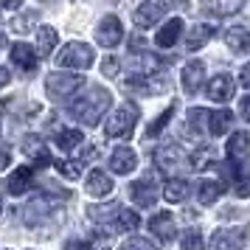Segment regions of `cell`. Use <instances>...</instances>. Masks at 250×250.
I'll list each match as a JSON object with an SVG mask.
<instances>
[{"instance_id": "obj_1", "label": "cell", "mask_w": 250, "mask_h": 250, "mask_svg": "<svg viewBox=\"0 0 250 250\" xmlns=\"http://www.w3.org/2000/svg\"><path fill=\"white\" fill-rule=\"evenodd\" d=\"M110 102H113V99H110V90L93 84L87 93H82L79 99L70 102V115L84 126H96L99 121H102V115L107 113Z\"/></svg>"}, {"instance_id": "obj_2", "label": "cell", "mask_w": 250, "mask_h": 250, "mask_svg": "<svg viewBox=\"0 0 250 250\" xmlns=\"http://www.w3.org/2000/svg\"><path fill=\"white\" fill-rule=\"evenodd\" d=\"M84 87V76L82 73H68V70H54L45 79V93L54 102H68L73 99V93H79Z\"/></svg>"}, {"instance_id": "obj_3", "label": "cell", "mask_w": 250, "mask_h": 250, "mask_svg": "<svg viewBox=\"0 0 250 250\" xmlns=\"http://www.w3.org/2000/svg\"><path fill=\"white\" fill-rule=\"evenodd\" d=\"M93 59H96V54L87 42H68L57 54V65L68 70H87L93 65Z\"/></svg>"}, {"instance_id": "obj_4", "label": "cell", "mask_w": 250, "mask_h": 250, "mask_svg": "<svg viewBox=\"0 0 250 250\" xmlns=\"http://www.w3.org/2000/svg\"><path fill=\"white\" fill-rule=\"evenodd\" d=\"M135 124H138V107L135 104H121V107L107 118L104 132H107V138H124L135 129Z\"/></svg>"}, {"instance_id": "obj_5", "label": "cell", "mask_w": 250, "mask_h": 250, "mask_svg": "<svg viewBox=\"0 0 250 250\" xmlns=\"http://www.w3.org/2000/svg\"><path fill=\"white\" fill-rule=\"evenodd\" d=\"M121 40H124V25H121V20L115 14H107L102 23H99V28H96V42L104 48H115Z\"/></svg>"}, {"instance_id": "obj_6", "label": "cell", "mask_w": 250, "mask_h": 250, "mask_svg": "<svg viewBox=\"0 0 250 250\" xmlns=\"http://www.w3.org/2000/svg\"><path fill=\"white\" fill-rule=\"evenodd\" d=\"M171 6V0L166 3V0H144L141 6L135 9V25H141V28H149V25H155L166 14V9Z\"/></svg>"}, {"instance_id": "obj_7", "label": "cell", "mask_w": 250, "mask_h": 250, "mask_svg": "<svg viewBox=\"0 0 250 250\" xmlns=\"http://www.w3.org/2000/svg\"><path fill=\"white\" fill-rule=\"evenodd\" d=\"M248 239L245 228H219L211 239V250H242Z\"/></svg>"}, {"instance_id": "obj_8", "label": "cell", "mask_w": 250, "mask_h": 250, "mask_svg": "<svg viewBox=\"0 0 250 250\" xmlns=\"http://www.w3.org/2000/svg\"><path fill=\"white\" fill-rule=\"evenodd\" d=\"M149 230L158 236V242H171V239L177 236V228H174V216L169 214V211H160V214H155L152 219H149Z\"/></svg>"}, {"instance_id": "obj_9", "label": "cell", "mask_w": 250, "mask_h": 250, "mask_svg": "<svg viewBox=\"0 0 250 250\" xmlns=\"http://www.w3.org/2000/svg\"><path fill=\"white\" fill-rule=\"evenodd\" d=\"M37 62H40V54H37V48L25 45V42H17L12 45V65L17 70H23V73H31L37 68Z\"/></svg>"}, {"instance_id": "obj_10", "label": "cell", "mask_w": 250, "mask_h": 250, "mask_svg": "<svg viewBox=\"0 0 250 250\" xmlns=\"http://www.w3.org/2000/svg\"><path fill=\"white\" fill-rule=\"evenodd\" d=\"M233 93H236V82L230 79L228 73H219V76H214V79L208 82V96H211L214 102H219V104L230 102Z\"/></svg>"}, {"instance_id": "obj_11", "label": "cell", "mask_w": 250, "mask_h": 250, "mask_svg": "<svg viewBox=\"0 0 250 250\" xmlns=\"http://www.w3.org/2000/svg\"><path fill=\"white\" fill-rule=\"evenodd\" d=\"M23 152L34 160V166H40V169H45L48 163H51L48 146H45V141H42L40 135H25L23 138Z\"/></svg>"}, {"instance_id": "obj_12", "label": "cell", "mask_w": 250, "mask_h": 250, "mask_svg": "<svg viewBox=\"0 0 250 250\" xmlns=\"http://www.w3.org/2000/svg\"><path fill=\"white\" fill-rule=\"evenodd\" d=\"M107 163H110L113 174H129L138 166V155L129 146H118V149H113V155H110Z\"/></svg>"}, {"instance_id": "obj_13", "label": "cell", "mask_w": 250, "mask_h": 250, "mask_svg": "<svg viewBox=\"0 0 250 250\" xmlns=\"http://www.w3.org/2000/svg\"><path fill=\"white\" fill-rule=\"evenodd\" d=\"M129 197H132L135 205H141V208H152V205L158 203V186L152 180H138V183H132Z\"/></svg>"}, {"instance_id": "obj_14", "label": "cell", "mask_w": 250, "mask_h": 250, "mask_svg": "<svg viewBox=\"0 0 250 250\" xmlns=\"http://www.w3.org/2000/svg\"><path fill=\"white\" fill-rule=\"evenodd\" d=\"M31 183H34V171L28 169V166H20L17 171L9 174V180H6V191L14 194V197H20L31 188Z\"/></svg>"}, {"instance_id": "obj_15", "label": "cell", "mask_w": 250, "mask_h": 250, "mask_svg": "<svg viewBox=\"0 0 250 250\" xmlns=\"http://www.w3.org/2000/svg\"><path fill=\"white\" fill-rule=\"evenodd\" d=\"M84 188L90 197H107V194L113 191V180H110V174L102 169H93L87 174V180H84Z\"/></svg>"}, {"instance_id": "obj_16", "label": "cell", "mask_w": 250, "mask_h": 250, "mask_svg": "<svg viewBox=\"0 0 250 250\" xmlns=\"http://www.w3.org/2000/svg\"><path fill=\"white\" fill-rule=\"evenodd\" d=\"M203 79H205V65L200 62V59H194V62H188L186 70H183V90L197 93L200 87H203Z\"/></svg>"}, {"instance_id": "obj_17", "label": "cell", "mask_w": 250, "mask_h": 250, "mask_svg": "<svg viewBox=\"0 0 250 250\" xmlns=\"http://www.w3.org/2000/svg\"><path fill=\"white\" fill-rule=\"evenodd\" d=\"M183 20H169L166 25H160V31H158V37H155V45L158 48H171L177 40H180V34H183Z\"/></svg>"}, {"instance_id": "obj_18", "label": "cell", "mask_w": 250, "mask_h": 250, "mask_svg": "<svg viewBox=\"0 0 250 250\" xmlns=\"http://www.w3.org/2000/svg\"><path fill=\"white\" fill-rule=\"evenodd\" d=\"M57 42H59V34L54 25H40L37 28V54L40 57H51Z\"/></svg>"}, {"instance_id": "obj_19", "label": "cell", "mask_w": 250, "mask_h": 250, "mask_svg": "<svg viewBox=\"0 0 250 250\" xmlns=\"http://www.w3.org/2000/svg\"><path fill=\"white\" fill-rule=\"evenodd\" d=\"M216 34V28L214 25H208V23H203V25H194L191 31H188V37H186V51H200V48L211 40V37Z\"/></svg>"}, {"instance_id": "obj_20", "label": "cell", "mask_w": 250, "mask_h": 250, "mask_svg": "<svg viewBox=\"0 0 250 250\" xmlns=\"http://www.w3.org/2000/svg\"><path fill=\"white\" fill-rule=\"evenodd\" d=\"M225 42H228V48H233V51H250V28H245V25L228 28Z\"/></svg>"}, {"instance_id": "obj_21", "label": "cell", "mask_w": 250, "mask_h": 250, "mask_svg": "<svg viewBox=\"0 0 250 250\" xmlns=\"http://www.w3.org/2000/svg\"><path fill=\"white\" fill-rule=\"evenodd\" d=\"M57 205L51 203V200H45V197H37V200H31V203L25 205V222L28 225H37V219H42V216L48 214V211H54Z\"/></svg>"}, {"instance_id": "obj_22", "label": "cell", "mask_w": 250, "mask_h": 250, "mask_svg": "<svg viewBox=\"0 0 250 250\" xmlns=\"http://www.w3.org/2000/svg\"><path fill=\"white\" fill-rule=\"evenodd\" d=\"M248 149H250L248 132H233V138L228 141L225 152H228V158L233 160V163H239V158H245V155H248Z\"/></svg>"}, {"instance_id": "obj_23", "label": "cell", "mask_w": 250, "mask_h": 250, "mask_svg": "<svg viewBox=\"0 0 250 250\" xmlns=\"http://www.w3.org/2000/svg\"><path fill=\"white\" fill-rule=\"evenodd\" d=\"M138 225H141V219H138V214H135V211H129V208H121V211L113 216V222H110V228H113V230H118V233L135 230Z\"/></svg>"}, {"instance_id": "obj_24", "label": "cell", "mask_w": 250, "mask_h": 250, "mask_svg": "<svg viewBox=\"0 0 250 250\" xmlns=\"http://www.w3.org/2000/svg\"><path fill=\"white\" fill-rule=\"evenodd\" d=\"M222 191H225V186H222V183L203 180V183H200V188H197V200H200L203 205H211V203H216V200L222 197Z\"/></svg>"}, {"instance_id": "obj_25", "label": "cell", "mask_w": 250, "mask_h": 250, "mask_svg": "<svg viewBox=\"0 0 250 250\" xmlns=\"http://www.w3.org/2000/svg\"><path fill=\"white\" fill-rule=\"evenodd\" d=\"M242 9V0H205V12L216 14V17H228Z\"/></svg>"}, {"instance_id": "obj_26", "label": "cell", "mask_w": 250, "mask_h": 250, "mask_svg": "<svg viewBox=\"0 0 250 250\" xmlns=\"http://www.w3.org/2000/svg\"><path fill=\"white\" fill-rule=\"evenodd\" d=\"M230 121H233V113H228V110H214L211 118H208V132L214 138L225 135V129L230 126Z\"/></svg>"}, {"instance_id": "obj_27", "label": "cell", "mask_w": 250, "mask_h": 250, "mask_svg": "<svg viewBox=\"0 0 250 250\" xmlns=\"http://www.w3.org/2000/svg\"><path fill=\"white\" fill-rule=\"evenodd\" d=\"M208 118H211V113H208V110H203V107H191V110H188V115H186L188 129H191V132H197V135H203Z\"/></svg>"}, {"instance_id": "obj_28", "label": "cell", "mask_w": 250, "mask_h": 250, "mask_svg": "<svg viewBox=\"0 0 250 250\" xmlns=\"http://www.w3.org/2000/svg\"><path fill=\"white\" fill-rule=\"evenodd\" d=\"M82 132L79 129H59L57 132V146L62 149V152H70V149H76L82 144Z\"/></svg>"}, {"instance_id": "obj_29", "label": "cell", "mask_w": 250, "mask_h": 250, "mask_svg": "<svg viewBox=\"0 0 250 250\" xmlns=\"http://www.w3.org/2000/svg\"><path fill=\"white\" fill-rule=\"evenodd\" d=\"M163 197H166L169 203H183V200L188 197V186H186V180H169L166 183V188H163Z\"/></svg>"}, {"instance_id": "obj_30", "label": "cell", "mask_w": 250, "mask_h": 250, "mask_svg": "<svg viewBox=\"0 0 250 250\" xmlns=\"http://www.w3.org/2000/svg\"><path fill=\"white\" fill-rule=\"evenodd\" d=\"M180 158H183L180 146H166V149L158 152V166L160 169H174V166L180 163Z\"/></svg>"}, {"instance_id": "obj_31", "label": "cell", "mask_w": 250, "mask_h": 250, "mask_svg": "<svg viewBox=\"0 0 250 250\" xmlns=\"http://www.w3.org/2000/svg\"><path fill=\"white\" fill-rule=\"evenodd\" d=\"M203 245H205L203 233H200L197 228H188V230L180 236V248L183 250H203Z\"/></svg>"}, {"instance_id": "obj_32", "label": "cell", "mask_w": 250, "mask_h": 250, "mask_svg": "<svg viewBox=\"0 0 250 250\" xmlns=\"http://www.w3.org/2000/svg\"><path fill=\"white\" fill-rule=\"evenodd\" d=\"M171 115H174V104H171L169 110H163V113H160V118H155V121L146 126V135H149V138H158L160 132H163V126L171 121Z\"/></svg>"}, {"instance_id": "obj_33", "label": "cell", "mask_w": 250, "mask_h": 250, "mask_svg": "<svg viewBox=\"0 0 250 250\" xmlns=\"http://www.w3.org/2000/svg\"><path fill=\"white\" fill-rule=\"evenodd\" d=\"M54 166H57L59 174H65V177H70V180H76V177H79V171H82L79 160H57Z\"/></svg>"}, {"instance_id": "obj_34", "label": "cell", "mask_w": 250, "mask_h": 250, "mask_svg": "<svg viewBox=\"0 0 250 250\" xmlns=\"http://www.w3.org/2000/svg\"><path fill=\"white\" fill-rule=\"evenodd\" d=\"M211 160H214V152L205 146V149H197L191 155V169H205V166H211Z\"/></svg>"}, {"instance_id": "obj_35", "label": "cell", "mask_w": 250, "mask_h": 250, "mask_svg": "<svg viewBox=\"0 0 250 250\" xmlns=\"http://www.w3.org/2000/svg\"><path fill=\"white\" fill-rule=\"evenodd\" d=\"M121 250H155V245H152L149 239H144V236H132V239H126L124 245H121Z\"/></svg>"}, {"instance_id": "obj_36", "label": "cell", "mask_w": 250, "mask_h": 250, "mask_svg": "<svg viewBox=\"0 0 250 250\" xmlns=\"http://www.w3.org/2000/svg\"><path fill=\"white\" fill-rule=\"evenodd\" d=\"M102 73L104 76H118V59L115 57H107L102 62Z\"/></svg>"}, {"instance_id": "obj_37", "label": "cell", "mask_w": 250, "mask_h": 250, "mask_svg": "<svg viewBox=\"0 0 250 250\" xmlns=\"http://www.w3.org/2000/svg\"><path fill=\"white\" fill-rule=\"evenodd\" d=\"M236 194H239V197H250V177H239Z\"/></svg>"}, {"instance_id": "obj_38", "label": "cell", "mask_w": 250, "mask_h": 250, "mask_svg": "<svg viewBox=\"0 0 250 250\" xmlns=\"http://www.w3.org/2000/svg\"><path fill=\"white\" fill-rule=\"evenodd\" d=\"M65 250H90V242H82V239H70Z\"/></svg>"}, {"instance_id": "obj_39", "label": "cell", "mask_w": 250, "mask_h": 250, "mask_svg": "<svg viewBox=\"0 0 250 250\" xmlns=\"http://www.w3.org/2000/svg\"><path fill=\"white\" fill-rule=\"evenodd\" d=\"M25 0H0V9H6V12H17Z\"/></svg>"}, {"instance_id": "obj_40", "label": "cell", "mask_w": 250, "mask_h": 250, "mask_svg": "<svg viewBox=\"0 0 250 250\" xmlns=\"http://www.w3.org/2000/svg\"><path fill=\"white\" fill-rule=\"evenodd\" d=\"M239 82H242V84H245V87L250 90V62L245 65V68H242V73H239Z\"/></svg>"}, {"instance_id": "obj_41", "label": "cell", "mask_w": 250, "mask_h": 250, "mask_svg": "<svg viewBox=\"0 0 250 250\" xmlns=\"http://www.w3.org/2000/svg\"><path fill=\"white\" fill-rule=\"evenodd\" d=\"M9 82H12V73H9V70H6L3 65H0V87H6Z\"/></svg>"}, {"instance_id": "obj_42", "label": "cell", "mask_w": 250, "mask_h": 250, "mask_svg": "<svg viewBox=\"0 0 250 250\" xmlns=\"http://www.w3.org/2000/svg\"><path fill=\"white\" fill-rule=\"evenodd\" d=\"M242 118H248V121H250V96L242 99Z\"/></svg>"}, {"instance_id": "obj_43", "label": "cell", "mask_w": 250, "mask_h": 250, "mask_svg": "<svg viewBox=\"0 0 250 250\" xmlns=\"http://www.w3.org/2000/svg\"><path fill=\"white\" fill-rule=\"evenodd\" d=\"M9 163H12V155H9V152H6V149H3V152H0V171L6 169V166H9Z\"/></svg>"}, {"instance_id": "obj_44", "label": "cell", "mask_w": 250, "mask_h": 250, "mask_svg": "<svg viewBox=\"0 0 250 250\" xmlns=\"http://www.w3.org/2000/svg\"><path fill=\"white\" fill-rule=\"evenodd\" d=\"M3 48H6V34L0 31V51H3Z\"/></svg>"}, {"instance_id": "obj_45", "label": "cell", "mask_w": 250, "mask_h": 250, "mask_svg": "<svg viewBox=\"0 0 250 250\" xmlns=\"http://www.w3.org/2000/svg\"><path fill=\"white\" fill-rule=\"evenodd\" d=\"M0 211H3V203H0Z\"/></svg>"}]
</instances>
